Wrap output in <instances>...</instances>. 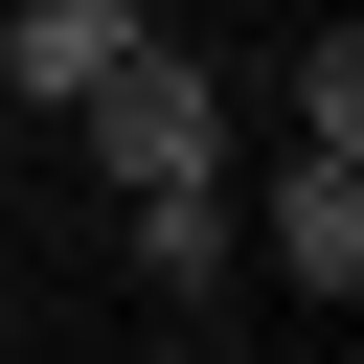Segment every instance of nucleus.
<instances>
[{"label":"nucleus","instance_id":"nucleus-1","mask_svg":"<svg viewBox=\"0 0 364 364\" xmlns=\"http://www.w3.org/2000/svg\"><path fill=\"white\" fill-rule=\"evenodd\" d=\"M68 136H91V182H114V205H182V182H228V68H205V46H136Z\"/></svg>","mask_w":364,"mask_h":364},{"label":"nucleus","instance_id":"nucleus-2","mask_svg":"<svg viewBox=\"0 0 364 364\" xmlns=\"http://www.w3.org/2000/svg\"><path fill=\"white\" fill-rule=\"evenodd\" d=\"M228 205H250V250H273L318 318L364 296V159H273V182H228Z\"/></svg>","mask_w":364,"mask_h":364},{"label":"nucleus","instance_id":"nucleus-3","mask_svg":"<svg viewBox=\"0 0 364 364\" xmlns=\"http://www.w3.org/2000/svg\"><path fill=\"white\" fill-rule=\"evenodd\" d=\"M136 46H159V0H0V91L23 114H91Z\"/></svg>","mask_w":364,"mask_h":364},{"label":"nucleus","instance_id":"nucleus-4","mask_svg":"<svg viewBox=\"0 0 364 364\" xmlns=\"http://www.w3.org/2000/svg\"><path fill=\"white\" fill-rule=\"evenodd\" d=\"M296 159H364V23L341 0L296 23Z\"/></svg>","mask_w":364,"mask_h":364},{"label":"nucleus","instance_id":"nucleus-5","mask_svg":"<svg viewBox=\"0 0 364 364\" xmlns=\"http://www.w3.org/2000/svg\"><path fill=\"white\" fill-rule=\"evenodd\" d=\"M114 228H136V273H159V296H205V273L250 250V228H228V182H182V205H114Z\"/></svg>","mask_w":364,"mask_h":364}]
</instances>
